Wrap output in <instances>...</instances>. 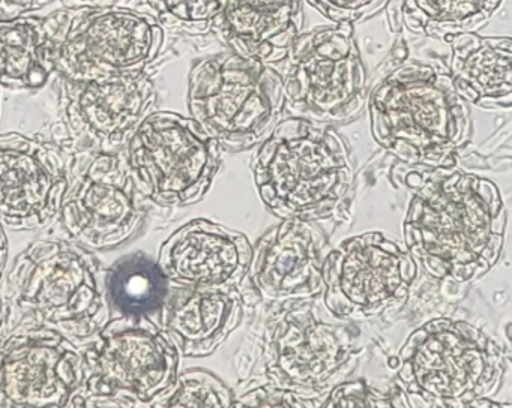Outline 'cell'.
<instances>
[{
  "mask_svg": "<svg viewBox=\"0 0 512 408\" xmlns=\"http://www.w3.org/2000/svg\"><path fill=\"white\" fill-rule=\"evenodd\" d=\"M403 222L407 251L436 279L472 282L502 257L506 207L491 180L457 168H422Z\"/></svg>",
  "mask_w": 512,
  "mask_h": 408,
  "instance_id": "obj_1",
  "label": "cell"
},
{
  "mask_svg": "<svg viewBox=\"0 0 512 408\" xmlns=\"http://www.w3.org/2000/svg\"><path fill=\"white\" fill-rule=\"evenodd\" d=\"M371 132L377 144L419 168H452L470 140L466 101L448 72L409 62L386 75L370 98Z\"/></svg>",
  "mask_w": 512,
  "mask_h": 408,
  "instance_id": "obj_2",
  "label": "cell"
},
{
  "mask_svg": "<svg viewBox=\"0 0 512 408\" xmlns=\"http://www.w3.org/2000/svg\"><path fill=\"white\" fill-rule=\"evenodd\" d=\"M253 174L269 212L314 222L331 218L343 204L353 162L334 128L293 116L281 119L259 144Z\"/></svg>",
  "mask_w": 512,
  "mask_h": 408,
  "instance_id": "obj_3",
  "label": "cell"
},
{
  "mask_svg": "<svg viewBox=\"0 0 512 408\" xmlns=\"http://www.w3.org/2000/svg\"><path fill=\"white\" fill-rule=\"evenodd\" d=\"M2 288L20 317L32 315L80 347L112 318L101 261L73 240L31 243L17 255Z\"/></svg>",
  "mask_w": 512,
  "mask_h": 408,
  "instance_id": "obj_4",
  "label": "cell"
},
{
  "mask_svg": "<svg viewBox=\"0 0 512 408\" xmlns=\"http://www.w3.org/2000/svg\"><path fill=\"white\" fill-rule=\"evenodd\" d=\"M398 359L400 389L428 407H473L505 377L502 348L467 321L434 318L413 330Z\"/></svg>",
  "mask_w": 512,
  "mask_h": 408,
  "instance_id": "obj_5",
  "label": "cell"
},
{
  "mask_svg": "<svg viewBox=\"0 0 512 408\" xmlns=\"http://www.w3.org/2000/svg\"><path fill=\"white\" fill-rule=\"evenodd\" d=\"M86 375L65 407H152L175 383L181 353L149 318L112 317L83 345Z\"/></svg>",
  "mask_w": 512,
  "mask_h": 408,
  "instance_id": "obj_6",
  "label": "cell"
},
{
  "mask_svg": "<svg viewBox=\"0 0 512 408\" xmlns=\"http://www.w3.org/2000/svg\"><path fill=\"white\" fill-rule=\"evenodd\" d=\"M187 101L191 117L233 153L259 146L286 108L283 77L271 65L233 51L194 63Z\"/></svg>",
  "mask_w": 512,
  "mask_h": 408,
  "instance_id": "obj_7",
  "label": "cell"
},
{
  "mask_svg": "<svg viewBox=\"0 0 512 408\" xmlns=\"http://www.w3.org/2000/svg\"><path fill=\"white\" fill-rule=\"evenodd\" d=\"M124 152L142 198L161 207H185L208 194L220 171L223 149L193 117L152 111Z\"/></svg>",
  "mask_w": 512,
  "mask_h": 408,
  "instance_id": "obj_8",
  "label": "cell"
},
{
  "mask_svg": "<svg viewBox=\"0 0 512 408\" xmlns=\"http://www.w3.org/2000/svg\"><path fill=\"white\" fill-rule=\"evenodd\" d=\"M140 198L124 150H73L58 224L77 245L92 252L112 251L142 230L146 213Z\"/></svg>",
  "mask_w": 512,
  "mask_h": 408,
  "instance_id": "obj_9",
  "label": "cell"
},
{
  "mask_svg": "<svg viewBox=\"0 0 512 408\" xmlns=\"http://www.w3.org/2000/svg\"><path fill=\"white\" fill-rule=\"evenodd\" d=\"M283 78L286 108L295 116L323 123L352 122L367 102V72L353 24L335 23L299 36Z\"/></svg>",
  "mask_w": 512,
  "mask_h": 408,
  "instance_id": "obj_10",
  "label": "cell"
},
{
  "mask_svg": "<svg viewBox=\"0 0 512 408\" xmlns=\"http://www.w3.org/2000/svg\"><path fill=\"white\" fill-rule=\"evenodd\" d=\"M164 42L160 21L127 8L68 9L56 47L55 72L92 81L145 71Z\"/></svg>",
  "mask_w": 512,
  "mask_h": 408,
  "instance_id": "obj_11",
  "label": "cell"
},
{
  "mask_svg": "<svg viewBox=\"0 0 512 408\" xmlns=\"http://www.w3.org/2000/svg\"><path fill=\"white\" fill-rule=\"evenodd\" d=\"M323 300L338 320H368L403 302L418 276L409 251L383 233L359 234L326 254Z\"/></svg>",
  "mask_w": 512,
  "mask_h": 408,
  "instance_id": "obj_12",
  "label": "cell"
},
{
  "mask_svg": "<svg viewBox=\"0 0 512 408\" xmlns=\"http://www.w3.org/2000/svg\"><path fill=\"white\" fill-rule=\"evenodd\" d=\"M85 375L83 347L32 315L0 338V407H65Z\"/></svg>",
  "mask_w": 512,
  "mask_h": 408,
  "instance_id": "obj_13",
  "label": "cell"
},
{
  "mask_svg": "<svg viewBox=\"0 0 512 408\" xmlns=\"http://www.w3.org/2000/svg\"><path fill=\"white\" fill-rule=\"evenodd\" d=\"M70 185V152L19 132L0 134V221L17 231L50 230Z\"/></svg>",
  "mask_w": 512,
  "mask_h": 408,
  "instance_id": "obj_14",
  "label": "cell"
},
{
  "mask_svg": "<svg viewBox=\"0 0 512 408\" xmlns=\"http://www.w3.org/2000/svg\"><path fill=\"white\" fill-rule=\"evenodd\" d=\"M353 344L352 327L320 320L308 306L287 309L266 332V377L275 386L301 395L319 392L350 359Z\"/></svg>",
  "mask_w": 512,
  "mask_h": 408,
  "instance_id": "obj_15",
  "label": "cell"
},
{
  "mask_svg": "<svg viewBox=\"0 0 512 408\" xmlns=\"http://www.w3.org/2000/svg\"><path fill=\"white\" fill-rule=\"evenodd\" d=\"M64 114L71 152L124 150L137 126L152 113L157 90L145 71L92 81L64 80Z\"/></svg>",
  "mask_w": 512,
  "mask_h": 408,
  "instance_id": "obj_16",
  "label": "cell"
},
{
  "mask_svg": "<svg viewBox=\"0 0 512 408\" xmlns=\"http://www.w3.org/2000/svg\"><path fill=\"white\" fill-rule=\"evenodd\" d=\"M326 237L311 221L283 219L253 246L250 273L254 288L268 302L304 300L323 291Z\"/></svg>",
  "mask_w": 512,
  "mask_h": 408,
  "instance_id": "obj_17",
  "label": "cell"
},
{
  "mask_svg": "<svg viewBox=\"0 0 512 408\" xmlns=\"http://www.w3.org/2000/svg\"><path fill=\"white\" fill-rule=\"evenodd\" d=\"M253 245L241 231L194 219L175 231L158 252L167 278L188 287H239L250 270Z\"/></svg>",
  "mask_w": 512,
  "mask_h": 408,
  "instance_id": "obj_18",
  "label": "cell"
},
{
  "mask_svg": "<svg viewBox=\"0 0 512 408\" xmlns=\"http://www.w3.org/2000/svg\"><path fill=\"white\" fill-rule=\"evenodd\" d=\"M242 320L238 287H188L173 284L161 312L160 326L184 357L214 353Z\"/></svg>",
  "mask_w": 512,
  "mask_h": 408,
  "instance_id": "obj_19",
  "label": "cell"
},
{
  "mask_svg": "<svg viewBox=\"0 0 512 408\" xmlns=\"http://www.w3.org/2000/svg\"><path fill=\"white\" fill-rule=\"evenodd\" d=\"M302 23L301 0H223L212 30L233 53L272 65L287 59Z\"/></svg>",
  "mask_w": 512,
  "mask_h": 408,
  "instance_id": "obj_20",
  "label": "cell"
},
{
  "mask_svg": "<svg viewBox=\"0 0 512 408\" xmlns=\"http://www.w3.org/2000/svg\"><path fill=\"white\" fill-rule=\"evenodd\" d=\"M451 45L452 83L466 102L484 110H509L512 104V44L508 36L460 33Z\"/></svg>",
  "mask_w": 512,
  "mask_h": 408,
  "instance_id": "obj_21",
  "label": "cell"
},
{
  "mask_svg": "<svg viewBox=\"0 0 512 408\" xmlns=\"http://www.w3.org/2000/svg\"><path fill=\"white\" fill-rule=\"evenodd\" d=\"M67 11L49 17L0 20V86L40 89L55 72L56 47Z\"/></svg>",
  "mask_w": 512,
  "mask_h": 408,
  "instance_id": "obj_22",
  "label": "cell"
},
{
  "mask_svg": "<svg viewBox=\"0 0 512 408\" xmlns=\"http://www.w3.org/2000/svg\"><path fill=\"white\" fill-rule=\"evenodd\" d=\"M170 287L172 281L157 260L143 252L119 258L104 272V288L112 317H145L160 326Z\"/></svg>",
  "mask_w": 512,
  "mask_h": 408,
  "instance_id": "obj_23",
  "label": "cell"
},
{
  "mask_svg": "<svg viewBox=\"0 0 512 408\" xmlns=\"http://www.w3.org/2000/svg\"><path fill=\"white\" fill-rule=\"evenodd\" d=\"M400 17L410 32L446 39L484 26L502 0H400Z\"/></svg>",
  "mask_w": 512,
  "mask_h": 408,
  "instance_id": "obj_24",
  "label": "cell"
},
{
  "mask_svg": "<svg viewBox=\"0 0 512 408\" xmlns=\"http://www.w3.org/2000/svg\"><path fill=\"white\" fill-rule=\"evenodd\" d=\"M233 392L223 380L205 371L179 372L173 386L152 407H232Z\"/></svg>",
  "mask_w": 512,
  "mask_h": 408,
  "instance_id": "obj_25",
  "label": "cell"
},
{
  "mask_svg": "<svg viewBox=\"0 0 512 408\" xmlns=\"http://www.w3.org/2000/svg\"><path fill=\"white\" fill-rule=\"evenodd\" d=\"M158 20L172 29L203 35L211 32L223 0H146Z\"/></svg>",
  "mask_w": 512,
  "mask_h": 408,
  "instance_id": "obj_26",
  "label": "cell"
},
{
  "mask_svg": "<svg viewBox=\"0 0 512 408\" xmlns=\"http://www.w3.org/2000/svg\"><path fill=\"white\" fill-rule=\"evenodd\" d=\"M316 402L295 390L283 389L268 380L265 384H251L245 392L233 396L232 407H314Z\"/></svg>",
  "mask_w": 512,
  "mask_h": 408,
  "instance_id": "obj_27",
  "label": "cell"
},
{
  "mask_svg": "<svg viewBox=\"0 0 512 408\" xmlns=\"http://www.w3.org/2000/svg\"><path fill=\"white\" fill-rule=\"evenodd\" d=\"M320 402L322 407H394L398 405L385 393L373 389L364 381L338 384Z\"/></svg>",
  "mask_w": 512,
  "mask_h": 408,
  "instance_id": "obj_28",
  "label": "cell"
},
{
  "mask_svg": "<svg viewBox=\"0 0 512 408\" xmlns=\"http://www.w3.org/2000/svg\"><path fill=\"white\" fill-rule=\"evenodd\" d=\"M308 3L334 23L355 24L373 17L389 0H308Z\"/></svg>",
  "mask_w": 512,
  "mask_h": 408,
  "instance_id": "obj_29",
  "label": "cell"
},
{
  "mask_svg": "<svg viewBox=\"0 0 512 408\" xmlns=\"http://www.w3.org/2000/svg\"><path fill=\"white\" fill-rule=\"evenodd\" d=\"M55 0H0V20L22 17L46 8Z\"/></svg>",
  "mask_w": 512,
  "mask_h": 408,
  "instance_id": "obj_30",
  "label": "cell"
},
{
  "mask_svg": "<svg viewBox=\"0 0 512 408\" xmlns=\"http://www.w3.org/2000/svg\"><path fill=\"white\" fill-rule=\"evenodd\" d=\"M67 9L112 8L119 0H61Z\"/></svg>",
  "mask_w": 512,
  "mask_h": 408,
  "instance_id": "obj_31",
  "label": "cell"
},
{
  "mask_svg": "<svg viewBox=\"0 0 512 408\" xmlns=\"http://www.w3.org/2000/svg\"><path fill=\"white\" fill-rule=\"evenodd\" d=\"M8 263V237L4 222L0 221V288L4 284L5 269Z\"/></svg>",
  "mask_w": 512,
  "mask_h": 408,
  "instance_id": "obj_32",
  "label": "cell"
}]
</instances>
